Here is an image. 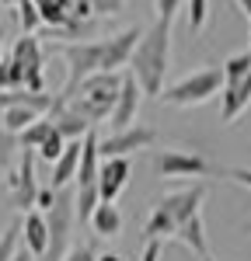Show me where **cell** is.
<instances>
[{
    "mask_svg": "<svg viewBox=\"0 0 251 261\" xmlns=\"http://www.w3.org/2000/svg\"><path fill=\"white\" fill-rule=\"evenodd\" d=\"M171 24L174 21H164V18L154 21L143 32V39L133 53V63H129V73L140 81L143 94H150V98L164 94V77L171 70Z\"/></svg>",
    "mask_w": 251,
    "mask_h": 261,
    "instance_id": "obj_1",
    "label": "cell"
},
{
    "mask_svg": "<svg viewBox=\"0 0 251 261\" xmlns=\"http://www.w3.org/2000/svg\"><path fill=\"white\" fill-rule=\"evenodd\" d=\"M119 91H122V73L98 70V73H91V77L81 84L77 98L70 101V105H73L87 122H94V125H98V122L112 119L115 101H119Z\"/></svg>",
    "mask_w": 251,
    "mask_h": 261,
    "instance_id": "obj_2",
    "label": "cell"
},
{
    "mask_svg": "<svg viewBox=\"0 0 251 261\" xmlns=\"http://www.w3.org/2000/svg\"><path fill=\"white\" fill-rule=\"evenodd\" d=\"M66 60V84L56 94V105H70L77 98L81 84L102 70V56H105V39H87V42H66L60 49Z\"/></svg>",
    "mask_w": 251,
    "mask_h": 261,
    "instance_id": "obj_3",
    "label": "cell"
},
{
    "mask_svg": "<svg viewBox=\"0 0 251 261\" xmlns=\"http://www.w3.org/2000/svg\"><path fill=\"white\" fill-rule=\"evenodd\" d=\"M223 87H227L223 63H220V66H203V70L188 73V77H182V81L167 84L161 101L171 105V108H192V105H203V101H209L213 94H220Z\"/></svg>",
    "mask_w": 251,
    "mask_h": 261,
    "instance_id": "obj_4",
    "label": "cell"
},
{
    "mask_svg": "<svg viewBox=\"0 0 251 261\" xmlns=\"http://www.w3.org/2000/svg\"><path fill=\"white\" fill-rule=\"evenodd\" d=\"M45 216H49V251L39 261H63L66 251L73 247L70 241H73V226H77V192L60 188V199Z\"/></svg>",
    "mask_w": 251,
    "mask_h": 261,
    "instance_id": "obj_5",
    "label": "cell"
},
{
    "mask_svg": "<svg viewBox=\"0 0 251 261\" xmlns=\"http://www.w3.org/2000/svg\"><path fill=\"white\" fill-rule=\"evenodd\" d=\"M150 167H154L157 178H206V174L216 171L206 157L185 153V150H154Z\"/></svg>",
    "mask_w": 251,
    "mask_h": 261,
    "instance_id": "obj_6",
    "label": "cell"
},
{
    "mask_svg": "<svg viewBox=\"0 0 251 261\" xmlns=\"http://www.w3.org/2000/svg\"><path fill=\"white\" fill-rule=\"evenodd\" d=\"M35 161H39L35 150H21L18 167H14L11 178H7V185H11V199H14V205H18L21 213H32L35 202H39V192H42V185L35 181Z\"/></svg>",
    "mask_w": 251,
    "mask_h": 261,
    "instance_id": "obj_7",
    "label": "cell"
},
{
    "mask_svg": "<svg viewBox=\"0 0 251 261\" xmlns=\"http://www.w3.org/2000/svg\"><path fill=\"white\" fill-rule=\"evenodd\" d=\"M11 60L21 66L24 73V87L28 91H45V77H42V66H45V56H42V42L39 35H21L11 45Z\"/></svg>",
    "mask_w": 251,
    "mask_h": 261,
    "instance_id": "obj_8",
    "label": "cell"
},
{
    "mask_svg": "<svg viewBox=\"0 0 251 261\" xmlns=\"http://www.w3.org/2000/svg\"><path fill=\"white\" fill-rule=\"evenodd\" d=\"M154 143H157V129L154 125H140L136 122L129 129H115V133L102 136V161H108V157H129V153L146 150Z\"/></svg>",
    "mask_w": 251,
    "mask_h": 261,
    "instance_id": "obj_9",
    "label": "cell"
},
{
    "mask_svg": "<svg viewBox=\"0 0 251 261\" xmlns=\"http://www.w3.org/2000/svg\"><path fill=\"white\" fill-rule=\"evenodd\" d=\"M140 39H143V32H140V28H126V32L108 35V39H105L102 70L119 73L122 66H129V63H133V53H136V45H140Z\"/></svg>",
    "mask_w": 251,
    "mask_h": 261,
    "instance_id": "obj_10",
    "label": "cell"
},
{
    "mask_svg": "<svg viewBox=\"0 0 251 261\" xmlns=\"http://www.w3.org/2000/svg\"><path fill=\"white\" fill-rule=\"evenodd\" d=\"M133 178V164L129 157H108L102 164V174H98V192H102V202H115L126 192V185Z\"/></svg>",
    "mask_w": 251,
    "mask_h": 261,
    "instance_id": "obj_11",
    "label": "cell"
},
{
    "mask_svg": "<svg viewBox=\"0 0 251 261\" xmlns=\"http://www.w3.org/2000/svg\"><path fill=\"white\" fill-rule=\"evenodd\" d=\"M140 98H143V87L133 73H122V91L115 101V112H112V129H129L136 125V112H140Z\"/></svg>",
    "mask_w": 251,
    "mask_h": 261,
    "instance_id": "obj_12",
    "label": "cell"
},
{
    "mask_svg": "<svg viewBox=\"0 0 251 261\" xmlns=\"http://www.w3.org/2000/svg\"><path fill=\"white\" fill-rule=\"evenodd\" d=\"M203 199H206V185H188V188H182V192H171V195H164V199H161V205H164L167 213L174 216V223L182 226L185 220L199 216Z\"/></svg>",
    "mask_w": 251,
    "mask_h": 261,
    "instance_id": "obj_13",
    "label": "cell"
},
{
    "mask_svg": "<svg viewBox=\"0 0 251 261\" xmlns=\"http://www.w3.org/2000/svg\"><path fill=\"white\" fill-rule=\"evenodd\" d=\"M21 237H24V251H32L35 261L45 258V251H49V216L39 213V209L24 213V220H21Z\"/></svg>",
    "mask_w": 251,
    "mask_h": 261,
    "instance_id": "obj_14",
    "label": "cell"
},
{
    "mask_svg": "<svg viewBox=\"0 0 251 261\" xmlns=\"http://www.w3.org/2000/svg\"><path fill=\"white\" fill-rule=\"evenodd\" d=\"M102 136L91 129L84 136V153H81V171H77V188H91L98 185V174H102Z\"/></svg>",
    "mask_w": 251,
    "mask_h": 261,
    "instance_id": "obj_15",
    "label": "cell"
},
{
    "mask_svg": "<svg viewBox=\"0 0 251 261\" xmlns=\"http://www.w3.org/2000/svg\"><path fill=\"white\" fill-rule=\"evenodd\" d=\"M49 119H53V125L60 129L63 140H84L91 129H94V122H87L73 108V105H53V112H49Z\"/></svg>",
    "mask_w": 251,
    "mask_h": 261,
    "instance_id": "obj_16",
    "label": "cell"
},
{
    "mask_svg": "<svg viewBox=\"0 0 251 261\" xmlns=\"http://www.w3.org/2000/svg\"><path fill=\"white\" fill-rule=\"evenodd\" d=\"M251 105V73L244 81H234L220 91V119L223 122H237V115Z\"/></svg>",
    "mask_w": 251,
    "mask_h": 261,
    "instance_id": "obj_17",
    "label": "cell"
},
{
    "mask_svg": "<svg viewBox=\"0 0 251 261\" xmlns=\"http://www.w3.org/2000/svg\"><path fill=\"white\" fill-rule=\"evenodd\" d=\"M81 153H84V140H70L66 143V150H63V157L53 164V185L49 188H66L70 181H77V171H81Z\"/></svg>",
    "mask_w": 251,
    "mask_h": 261,
    "instance_id": "obj_18",
    "label": "cell"
},
{
    "mask_svg": "<svg viewBox=\"0 0 251 261\" xmlns=\"http://www.w3.org/2000/svg\"><path fill=\"white\" fill-rule=\"evenodd\" d=\"M11 105H24V108H35V112H42V115H49L53 105H56V98L45 94V91L39 94V91L18 87V91H4V94H0V108H11Z\"/></svg>",
    "mask_w": 251,
    "mask_h": 261,
    "instance_id": "obj_19",
    "label": "cell"
},
{
    "mask_svg": "<svg viewBox=\"0 0 251 261\" xmlns=\"http://www.w3.org/2000/svg\"><path fill=\"white\" fill-rule=\"evenodd\" d=\"M91 230L105 237V241H112V237H119L122 233V213H119V205L115 202H102L98 209H94V216H91Z\"/></svg>",
    "mask_w": 251,
    "mask_h": 261,
    "instance_id": "obj_20",
    "label": "cell"
},
{
    "mask_svg": "<svg viewBox=\"0 0 251 261\" xmlns=\"http://www.w3.org/2000/svg\"><path fill=\"white\" fill-rule=\"evenodd\" d=\"M174 237L185 244V247L192 251V254H195V258H209V247H206V226H203V213L182 223Z\"/></svg>",
    "mask_w": 251,
    "mask_h": 261,
    "instance_id": "obj_21",
    "label": "cell"
},
{
    "mask_svg": "<svg viewBox=\"0 0 251 261\" xmlns=\"http://www.w3.org/2000/svg\"><path fill=\"white\" fill-rule=\"evenodd\" d=\"M143 233H146V241H164V237H174V233H178V223H174V216L157 202L154 213H150V220H146Z\"/></svg>",
    "mask_w": 251,
    "mask_h": 261,
    "instance_id": "obj_22",
    "label": "cell"
},
{
    "mask_svg": "<svg viewBox=\"0 0 251 261\" xmlns=\"http://www.w3.org/2000/svg\"><path fill=\"white\" fill-rule=\"evenodd\" d=\"M0 119H4V129L7 133H14V136H21L32 122L42 119V112H35V108H24V105H11V108H0Z\"/></svg>",
    "mask_w": 251,
    "mask_h": 261,
    "instance_id": "obj_23",
    "label": "cell"
},
{
    "mask_svg": "<svg viewBox=\"0 0 251 261\" xmlns=\"http://www.w3.org/2000/svg\"><path fill=\"white\" fill-rule=\"evenodd\" d=\"M53 129H56V125H53V119H49V115H42L39 122H32V125H28V129H24V133L18 136L21 150H39L42 143L53 136Z\"/></svg>",
    "mask_w": 251,
    "mask_h": 261,
    "instance_id": "obj_24",
    "label": "cell"
},
{
    "mask_svg": "<svg viewBox=\"0 0 251 261\" xmlns=\"http://www.w3.org/2000/svg\"><path fill=\"white\" fill-rule=\"evenodd\" d=\"M77 192V223H91L94 216V209L102 205V192H98V185H91V188H73Z\"/></svg>",
    "mask_w": 251,
    "mask_h": 261,
    "instance_id": "obj_25",
    "label": "cell"
},
{
    "mask_svg": "<svg viewBox=\"0 0 251 261\" xmlns=\"http://www.w3.org/2000/svg\"><path fill=\"white\" fill-rule=\"evenodd\" d=\"M14 11H18V21H21V35H35V28H42V14L35 0H21Z\"/></svg>",
    "mask_w": 251,
    "mask_h": 261,
    "instance_id": "obj_26",
    "label": "cell"
},
{
    "mask_svg": "<svg viewBox=\"0 0 251 261\" xmlns=\"http://www.w3.org/2000/svg\"><path fill=\"white\" fill-rule=\"evenodd\" d=\"M21 143L14 133H7V129H0V181L11 178V161H14V150H18Z\"/></svg>",
    "mask_w": 251,
    "mask_h": 261,
    "instance_id": "obj_27",
    "label": "cell"
},
{
    "mask_svg": "<svg viewBox=\"0 0 251 261\" xmlns=\"http://www.w3.org/2000/svg\"><path fill=\"white\" fill-rule=\"evenodd\" d=\"M18 241H21V220H14L4 233H0V261H14L18 258Z\"/></svg>",
    "mask_w": 251,
    "mask_h": 261,
    "instance_id": "obj_28",
    "label": "cell"
},
{
    "mask_svg": "<svg viewBox=\"0 0 251 261\" xmlns=\"http://www.w3.org/2000/svg\"><path fill=\"white\" fill-rule=\"evenodd\" d=\"M66 143H70V140H63V136H60V129H53V136H49V140L42 143V146L35 150V153H39V161H42V164H49V167H53V164H56V161L63 157Z\"/></svg>",
    "mask_w": 251,
    "mask_h": 261,
    "instance_id": "obj_29",
    "label": "cell"
},
{
    "mask_svg": "<svg viewBox=\"0 0 251 261\" xmlns=\"http://www.w3.org/2000/svg\"><path fill=\"white\" fill-rule=\"evenodd\" d=\"M18 87H24V73L7 53V60L0 63V91H18Z\"/></svg>",
    "mask_w": 251,
    "mask_h": 261,
    "instance_id": "obj_30",
    "label": "cell"
},
{
    "mask_svg": "<svg viewBox=\"0 0 251 261\" xmlns=\"http://www.w3.org/2000/svg\"><path fill=\"white\" fill-rule=\"evenodd\" d=\"M223 73H227V84L244 81V77L251 73V53H237V56H230V60L223 63Z\"/></svg>",
    "mask_w": 251,
    "mask_h": 261,
    "instance_id": "obj_31",
    "label": "cell"
},
{
    "mask_svg": "<svg viewBox=\"0 0 251 261\" xmlns=\"http://www.w3.org/2000/svg\"><path fill=\"white\" fill-rule=\"evenodd\" d=\"M209 18V0H188V32H203Z\"/></svg>",
    "mask_w": 251,
    "mask_h": 261,
    "instance_id": "obj_32",
    "label": "cell"
},
{
    "mask_svg": "<svg viewBox=\"0 0 251 261\" xmlns=\"http://www.w3.org/2000/svg\"><path fill=\"white\" fill-rule=\"evenodd\" d=\"M98 258H102V254H98L91 244H73V247L66 251V258H63V261H98Z\"/></svg>",
    "mask_w": 251,
    "mask_h": 261,
    "instance_id": "obj_33",
    "label": "cell"
},
{
    "mask_svg": "<svg viewBox=\"0 0 251 261\" xmlns=\"http://www.w3.org/2000/svg\"><path fill=\"white\" fill-rule=\"evenodd\" d=\"M182 4H185V0H154V7H157V18L174 21V18H178V11H182Z\"/></svg>",
    "mask_w": 251,
    "mask_h": 261,
    "instance_id": "obj_34",
    "label": "cell"
},
{
    "mask_svg": "<svg viewBox=\"0 0 251 261\" xmlns=\"http://www.w3.org/2000/svg\"><path fill=\"white\" fill-rule=\"evenodd\" d=\"M126 7V0H94V14L98 18H115Z\"/></svg>",
    "mask_w": 251,
    "mask_h": 261,
    "instance_id": "obj_35",
    "label": "cell"
},
{
    "mask_svg": "<svg viewBox=\"0 0 251 261\" xmlns=\"http://www.w3.org/2000/svg\"><path fill=\"white\" fill-rule=\"evenodd\" d=\"M94 0H73V21H94Z\"/></svg>",
    "mask_w": 251,
    "mask_h": 261,
    "instance_id": "obj_36",
    "label": "cell"
},
{
    "mask_svg": "<svg viewBox=\"0 0 251 261\" xmlns=\"http://www.w3.org/2000/svg\"><path fill=\"white\" fill-rule=\"evenodd\" d=\"M56 199H60V192H56V188H42V192H39V202H35V209L49 213V209L56 205Z\"/></svg>",
    "mask_w": 251,
    "mask_h": 261,
    "instance_id": "obj_37",
    "label": "cell"
},
{
    "mask_svg": "<svg viewBox=\"0 0 251 261\" xmlns=\"http://www.w3.org/2000/svg\"><path fill=\"white\" fill-rule=\"evenodd\" d=\"M223 174H227L230 181H237V185L251 188V171H248V167H223Z\"/></svg>",
    "mask_w": 251,
    "mask_h": 261,
    "instance_id": "obj_38",
    "label": "cell"
},
{
    "mask_svg": "<svg viewBox=\"0 0 251 261\" xmlns=\"http://www.w3.org/2000/svg\"><path fill=\"white\" fill-rule=\"evenodd\" d=\"M140 261H161V241H146Z\"/></svg>",
    "mask_w": 251,
    "mask_h": 261,
    "instance_id": "obj_39",
    "label": "cell"
},
{
    "mask_svg": "<svg viewBox=\"0 0 251 261\" xmlns=\"http://www.w3.org/2000/svg\"><path fill=\"white\" fill-rule=\"evenodd\" d=\"M7 60V24L0 21V63Z\"/></svg>",
    "mask_w": 251,
    "mask_h": 261,
    "instance_id": "obj_40",
    "label": "cell"
},
{
    "mask_svg": "<svg viewBox=\"0 0 251 261\" xmlns=\"http://www.w3.org/2000/svg\"><path fill=\"white\" fill-rule=\"evenodd\" d=\"M237 7H241V11L248 14V21H251V0H237Z\"/></svg>",
    "mask_w": 251,
    "mask_h": 261,
    "instance_id": "obj_41",
    "label": "cell"
},
{
    "mask_svg": "<svg viewBox=\"0 0 251 261\" xmlns=\"http://www.w3.org/2000/svg\"><path fill=\"white\" fill-rule=\"evenodd\" d=\"M14 261H35V258H32V251H18V258H14Z\"/></svg>",
    "mask_w": 251,
    "mask_h": 261,
    "instance_id": "obj_42",
    "label": "cell"
},
{
    "mask_svg": "<svg viewBox=\"0 0 251 261\" xmlns=\"http://www.w3.org/2000/svg\"><path fill=\"white\" fill-rule=\"evenodd\" d=\"M98 261H126V258H119V254H112V251H108V254H102Z\"/></svg>",
    "mask_w": 251,
    "mask_h": 261,
    "instance_id": "obj_43",
    "label": "cell"
},
{
    "mask_svg": "<svg viewBox=\"0 0 251 261\" xmlns=\"http://www.w3.org/2000/svg\"><path fill=\"white\" fill-rule=\"evenodd\" d=\"M0 4H4V7H18L21 0H0Z\"/></svg>",
    "mask_w": 251,
    "mask_h": 261,
    "instance_id": "obj_44",
    "label": "cell"
},
{
    "mask_svg": "<svg viewBox=\"0 0 251 261\" xmlns=\"http://www.w3.org/2000/svg\"><path fill=\"white\" fill-rule=\"evenodd\" d=\"M35 4H49V0H35Z\"/></svg>",
    "mask_w": 251,
    "mask_h": 261,
    "instance_id": "obj_45",
    "label": "cell"
},
{
    "mask_svg": "<svg viewBox=\"0 0 251 261\" xmlns=\"http://www.w3.org/2000/svg\"><path fill=\"white\" fill-rule=\"evenodd\" d=\"M199 261H213V258H199Z\"/></svg>",
    "mask_w": 251,
    "mask_h": 261,
    "instance_id": "obj_46",
    "label": "cell"
},
{
    "mask_svg": "<svg viewBox=\"0 0 251 261\" xmlns=\"http://www.w3.org/2000/svg\"><path fill=\"white\" fill-rule=\"evenodd\" d=\"M248 45H251V35H248Z\"/></svg>",
    "mask_w": 251,
    "mask_h": 261,
    "instance_id": "obj_47",
    "label": "cell"
},
{
    "mask_svg": "<svg viewBox=\"0 0 251 261\" xmlns=\"http://www.w3.org/2000/svg\"><path fill=\"white\" fill-rule=\"evenodd\" d=\"M0 11H4V4H0Z\"/></svg>",
    "mask_w": 251,
    "mask_h": 261,
    "instance_id": "obj_48",
    "label": "cell"
}]
</instances>
